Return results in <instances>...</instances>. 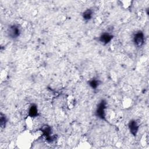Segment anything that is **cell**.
Returning <instances> with one entry per match:
<instances>
[{"mask_svg": "<svg viewBox=\"0 0 149 149\" xmlns=\"http://www.w3.org/2000/svg\"><path fill=\"white\" fill-rule=\"evenodd\" d=\"M7 33L10 38L16 39L21 34V28L18 24H12L8 29Z\"/></svg>", "mask_w": 149, "mask_h": 149, "instance_id": "obj_1", "label": "cell"}, {"mask_svg": "<svg viewBox=\"0 0 149 149\" xmlns=\"http://www.w3.org/2000/svg\"><path fill=\"white\" fill-rule=\"evenodd\" d=\"M105 109H106V102L104 100H102L98 105L96 109V115L97 117L102 119L105 118Z\"/></svg>", "mask_w": 149, "mask_h": 149, "instance_id": "obj_2", "label": "cell"}, {"mask_svg": "<svg viewBox=\"0 0 149 149\" xmlns=\"http://www.w3.org/2000/svg\"><path fill=\"white\" fill-rule=\"evenodd\" d=\"M133 42L136 47H141L143 45L144 42V36L142 31H138L136 32L133 38Z\"/></svg>", "mask_w": 149, "mask_h": 149, "instance_id": "obj_3", "label": "cell"}, {"mask_svg": "<svg viewBox=\"0 0 149 149\" xmlns=\"http://www.w3.org/2000/svg\"><path fill=\"white\" fill-rule=\"evenodd\" d=\"M128 126L130 133L133 136H136L139 128V125L138 124L137 121H136L135 120H132L130 121Z\"/></svg>", "mask_w": 149, "mask_h": 149, "instance_id": "obj_4", "label": "cell"}, {"mask_svg": "<svg viewBox=\"0 0 149 149\" xmlns=\"http://www.w3.org/2000/svg\"><path fill=\"white\" fill-rule=\"evenodd\" d=\"M112 38V36L111 34H110L108 33H104L100 36L99 40L102 44L105 45L109 43L111 41Z\"/></svg>", "mask_w": 149, "mask_h": 149, "instance_id": "obj_5", "label": "cell"}, {"mask_svg": "<svg viewBox=\"0 0 149 149\" xmlns=\"http://www.w3.org/2000/svg\"><path fill=\"white\" fill-rule=\"evenodd\" d=\"M38 108L35 104H32L29 108L28 110V116L30 118H34L38 116Z\"/></svg>", "mask_w": 149, "mask_h": 149, "instance_id": "obj_6", "label": "cell"}, {"mask_svg": "<svg viewBox=\"0 0 149 149\" xmlns=\"http://www.w3.org/2000/svg\"><path fill=\"white\" fill-rule=\"evenodd\" d=\"M93 16V11L90 9H86L83 13V17L85 20H89Z\"/></svg>", "mask_w": 149, "mask_h": 149, "instance_id": "obj_7", "label": "cell"}, {"mask_svg": "<svg viewBox=\"0 0 149 149\" xmlns=\"http://www.w3.org/2000/svg\"><path fill=\"white\" fill-rule=\"evenodd\" d=\"M6 123V117H5V115H3L2 113H1V115H0V126H1V128H3L5 127Z\"/></svg>", "mask_w": 149, "mask_h": 149, "instance_id": "obj_8", "label": "cell"}, {"mask_svg": "<svg viewBox=\"0 0 149 149\" xmlns=\"http://www.w3.org/2000/svg\"><path fill=\"white\" fill-rule=\"evenodd\" d=\"M89 85L94 89H95L99 85V81L95 79H92L89 81Z\"/></svg>", "mask_w": 149, "mask_h": 149, "instance_id": "obj_9", "label": "cell"}]
</instances>
